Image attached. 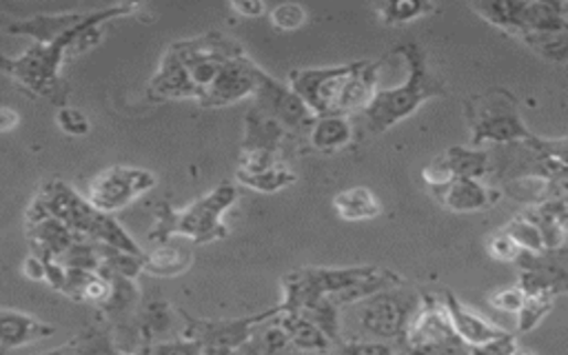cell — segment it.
<instances>
[{"instance_id":"cell-8","label":"cell","mask_w":568,"mask_h":355,"mask_svg":"<svg viewBox=\"0 0 568 355\" xmlns=\"http://www.w3.org/2000/svg\"><path fill=\"white\" fill-rule=\"evenodd\" d=\"M156 185L158 178L151 171L114 164L92 178L85 198L96 212L114 216L140 196H144L147 192H151Z\"/></svg>"},{"instance_id":"cell-32","label":"cell","mask_w":568,"mask_h":355,"mask_svg":"<svg viewBox=\"0 0 568 355\" xmlns=\"http://www.w3.org/2000/svg\"><path fill=\"white\" fill-rule=\"evenodd\" d=\"M555 300H557V298L546 295V293L526 295L522 309L515 313V315H517V331H519V333L533 331V329L553 311Z\"/></svg>"},{"instance_id":"cell-11","label":"cell","mask_w":568,"mask_h":355,"mask_svg":"<svg viewBox=\"0 0 568 355\" xmlns=\"http://www.w3.org/2000/svg\"><path fill=\"white\" fill-rule=\"evenodd\" d=\"M357 63L315 67V69H291L287 87L307 105V109L318 116H335L340 109V96L355 72ZM340 116V114H337Z\"/></svg>"},{"instance_id":"cell-38","label":"cell","mask_w":568,"mask_h":355,"mask_svg":"<svg viewBox=\"0 0 568 355\" xmlns=\"http://www.w3.org/2000/svg\"><path fill=\"white\" fill-rule=\"evenodd\" d=\"M56 125L61 127V131H65L67 136H74V138L87 136L92 129L89 118L76 107H61L56 114Z\"/></svg>"},{"instance_id":"cell-40","label":"cell","mask_w":568,"mask_h":355,"mask_svg":"<svg viewBox=\"0 0 568 355\" xmlns=\"http://www.w3.org/2000/svg\"><path fill=\"white\" fill-rule=\"evenodd\" d=\"M524 300H526V293H524L517 284H513V287H508V289H502V291H497V293H493V295L489 298V302H491L497 311H504V313H517V311L522 309Z\"/></svg>"},{"instance_id":"cell-19","label":"cell","mask_w":568,"mask_h":355,"mask_svg":"<svg viewBox=\"0 0 568 355\" xmlns=\"http://www.w3.org/2000/svg\"><path fill=\"white\" fill-rule=\"evenodd\" d=\"M83 240L76 234H72L63 223L56 218L43 216L39 220L28 223V243L34 256L43 260H61L65 251L76 243Z\"/></svg>"},{"instance_id":"cell-31","label":"cell","mask_w":568,"mask_h":355,"mask_svg":"<svg viewBox=\"0 0 568 355\" xmlns=\"http://www.w3.org/2000/svg\"><path fill=\"white\" fill-rule=\"evenodd\" d=\"M236 181L240 185H245L247 190L258 192V194H278V192L296 185L298 175L289 166L280 164V166L262 171V173H240V171H236Z\"/></svg>"},{"instance_id":"cell-10","label":"cell","mask_w":568,"mask_h":355,"mask_svg":"<svg viewBox=\"0 0 568 355\" xmlns=\"http://www.w3.org/2000/svg\"><path fill=\"white\" fill-rule=\"evenodd\" d=\"M280 313V306H271L256 315H245L236 320H196L184 315L180 335L186 340L201 342V355H238V348L249 340L251 331Z\"/></svg>"},{"instance_id":"cell-21","label":"cell","mask_w":568,"mask_h":355,"mask_svg":"<svg viewBox=\"0 0 568 355\" xmlns=\"http://www.w3.org/2000/svg\"><path fill=\"white\" fill-rule=\"evenodd\" d=\"M107 280H109V295L98 306V311L105 315V320L111 322V329H118L136 320L142 291L136 284V280H129L122 276H111Z\"/></svg>"},{"instance_id":"cell-16","label":"cell","mask_w":568,"mask_h":355,"mask_svg":"<svg viewBox=\"0 0 568 355\" xmlns=\"http://www.w3.org/2000/svg\"><path fill=\"white\" fill-rule=\"evenodd\" d=\"M440 300H442V304L447 309V315H449V322H451L456 335L467 346H480V344H486V342L497 340V337L508 333L502 326H497L491 320H486L484 315H480L473 309H469L467 304H462L458 300V295L453 291H449V289L440 295Z\"/></svg>"},{"instance_id":"cell-42","label":"cell","mask_w":568,"mask_h":355,"mask_svg":"<svg viewBox=\"0 0 568 355\" xmlns=\"http://www.w3.org/2000/svg\"><path fill=\"white\" fill-rule=\"evenodd\" d=\"M229 10L240 19H260L267 14V6L260 0H238V3H229Z\"/></svg>"},{"instance_id":"cell-46","label":"cell","mask_w":568,"mask_h":355,"mask_svg":"<svg viewBox=\"0 0 568 355\" xmlns=\"http://www.w3.org/2000/svg\"><path fill=\"white\" fill-rule=\"evenodd\" d=\"M151 346V344H149ZM149 346H140L138 351H133V353H129V355H151V348Z\"/></svg>"},{"instance_id":"cell-28","label":"cell","mask_w":568,"mask_h":355,"mask_svg":"<svg viewBox=\"0 0 568 355\" xmlns=\"http://www.w3.org/2000/svg\"><path fill=\"white\" fill-rule=\"evenodd\" d=\"M45 355H122L116 346L109 329L89 326L76 337H72L67 344L45 353Z\"/></svg>"},{"instance_id":"cell-3","label":"cell","mask_w":568,"mask_h":355,"mask_svg":"<svg viewBox=\"0 0 568 355\" xmlns=\"http://www.w3.org/2000/svg\"><path fill=\"white\" fill-rule=\"evenodd\" d=\"M238 203V190L232 183H221L214 192L192 203L182 212L169 207L158 209V225L151 229L149 238L169 243L171 236H184L196 245H210L227 238V227L223 223L225 214Z\"/></svg>"},{"instance_id":"cell-29","label":"cell","mask_w":568,"mask_h":355,"mask_svg":"<svg viewBox=\"0 0 568 355\" xmlns=\"http://www.w3.org/2000/svg\"><path fill=\"white\" fill-rule=\"evenodd\" d=\"M247 133L243 140V149H269V151H282L287 131L271 118H265L262 114L249 109L245 116Z\"/></svg>"},{"instance_id":"cell-20","label":"cell","mask_w":568,"mask_h":355,"mask_svg":"<svg viewBox=\"0 0 568 355\" xmlns=\"http://www.w3.org/2000/svg\"><path fill=\"white\" fill-rule=\"evenodd\" d=\"M522 216L537 227L546 254L564 251V245H566V198L539 203V205L526 209Z\"/></svg>"},{"instance_id":"cell-25","label":"cell","mask_w":568,"mask_h":355,"mask_svg":"<svg viewBox=\"0 0 568 355\" xmlns=\"http://www.w3.org/2000/svg\"><path fill=\"white\" fill-rule=\"evenodd\" d=\"M333 209L342 220L362 223L383 216V203L368 187H349L333 198Z\"/></svg>"},{"instance_id":"cell-44","label":"cell","mask_w":568,"mask_h":355,"mask_svg":"<svg viewBox=\"0 0 568 355\" xmlns=\"http://www.w3.org/2000/svg\"><path fill=\"white\" fill-rule=\"evenodd\" d=\"M23 273L34 280V282H45V265L41 258H36L34 254H30L23 262Z\"/></svg>"},{"instance_id":"cell-39","label":"cell","mask_w":568,"mask_h":355,"mask_svg":"<svg viewBox=\"0 0 568 355\" xmlns=\"http://www.w3.org/2000/svg\"><path fill=\"white\" fill-rule=\"evenodd\" d=\"M149 348L151 355H201V342L186 340L182 335L153 342Z\"/></svg>"},{"instance_id":"cell-36","label":"cell","mask_w":568,"mask_h":355,"mask_svg":"<svg viewBox=\"0 0 568 355\" xmlns=\"http://www.w3.org/2000/svg\"><path fill=\"white\" fill-rule=\"evenodd\" d=\"M280 153L278 151H269V149H243L238 169L240 173H262L269 169L280 166Z\"/></svg>"},{"instance_id":"cell-2","label":"cell","mask_w":568,"mask_h":355,"mask_svg":"<svg viewBox=\"0 0 568 355\" xmlns=\"http://www.w3.org/2000/svg\"><path fill=\"white\" fill-rule=\"evenodd\" d=\"M396 56L407 63V78L392 87L373 94L368 107L360 114L371 133H385L403 120L411 118L425 103L447 96V83L429 67V56L418 43L398 45Z\"/></svg>"},{"instance_id":"cell-37","label":"cell","mask_w":568,"mask_h":355,"mask_svg":"<svg viewBox=\"0 0 568 355\" xmlns=\"http://www.w3.org/2000/svg\"><path fill=\"white\" fill-rule=\"evenodd\" d=\"M486 251L493 260L497 262H504V265H515L522 256V249L513 243V238L508 234H504L502 229L491 234L486 238Z\"/></svg>"},{"instance_id":"cell-27","label":"cell","mask_w":568,"mask_h":355,"mask_svg":"<svg viewBox=\"0 0 568 355\" xmlns=\"http://www.w3.org/2000/svg\"><path fill=\"white\" fill-rule=\"evenodd\" d=\"M453 178H473L480 181L491 171V153L486 149L453 144L440 153Z\"/></svg>"},{"instance_id":"cell-12","label":"cell","mask_w":568,"mask_h":355,"mask_svg":"<svg viewBox=\"0 0 568 355\" xmlns=\"http://www.w3.org/2000/svg\"><path fill=\"white\" fill-rule=\"evenodd\" d=\"M251 109L265 118L276 120L287 133L307 129L313 120V114L307 109V105L287 85L271 78L267 72H262L258 78Z\"/></svg>"},{"instance_id":"cell-1","label":"cell","mask_w":568,"mask_h":355,"mask_svg":"<svg viewBox=\"0 0 568 355\" xmlns=\"http://www.w3.org/2000/svg\"><path fill=\"white\" fill-rule=\"evenodd\" d=\"M480 19L550 63L568 58V3L566 0H528V3H471Z\"/></svg>"},{"instance_id":"cell-24","label":"cell","mask_w":568,"mask_h":355,"mask_svg":"<svg viewBox=\"0 0 568 355\" xmlns=\"http://www.w3.org/2000/svg\"><path fill=\"white\" fill-rule=\"evenodd\" d=\"M194 262V251L186 247H173V245H158L156 249L142 254V273L156 276V278H173L184 273Z\"/></svg>"},{"instance_id":"cell-7","label":"cell","mask_w":568,"mask_h":355,"mask_svg":"<svg viewBox=\"0 0 568 355\" xmlns=\"http://www.w3.org/2000/svg\"><path fill=\"white\" fill-rule=\"evenodd\" d=\"M169 52L180 63L189 85H192L194 100L199 103L218 78L225 63L245 50L223 32H207L203 36L169 45Z\"/></svg>"},{"instance_id":"cell-5","label":"cell","mask_w":568,"mask_h":355,"mask_svg":"<svg viewBox=\"0 0 568 355\" xmlns=\"http://www.w3.org/2000/svg\"><path fill=\"white\" fill-rule=\"evenodd\" d=\"M111 8L105 10H96L92 14V19L81 25L78 30H74L72 34H67L65 39L52 43V45H39L34 43L28 52H23V56L19 58H8L0 54V72H6L10 78H14L21 87H25V92L34 94V96H50L56 98L63 92V80H61V67L65 63V58L72 52V45L76 41V36L94 21L103 19L109 14Z\"/></svg>"},{"instance_id":"cell-23","label":"cell","mask_w":568,"mask_h":355,"mask_svg":"<svg viewBox=\"0 0 568 355\" xmlns=\"http://www.w3.org/2000/svg\"><path fill=\"white\" fill-rule=\"evenodd\" d=\"M136 320H138L144 344L169 340V335L175 331V324H178L175 311L169 306V302L164 298L140 300Z\"/></svg>"},{"instance_id":"cell-26","label":"cell","mask_w":568,"mask_h":355,"mask_svg":"<svg viewBox=\"0 0 568 355\" xmlns=\"http://www.w3.org/2000/svg\"><path fill=\"white\" fill-rule=\"evenodd\" d=\"M278 324L285 329V333L289 335L291 344L300 351V353H322L326 355L333 344L326 340V335L309 320H304L298 313H278L276 315Z\"/></svg>"},{"instance_id":"cell-14","label":"cell","mask_w":568,"mask_h":355,"mask_svg":"<svg viewBox=\"0 0 568 355\" xmlns=\"http://www.w3.org/2000/svg\"><path fill=\"white\" fill-rule=\"evenodd\" d=\"M440 205L453 214H478L500 203L502 192L473 178H453L444 187L431 190Z\"/></svg>"},{"instance_id":"cell-22","label":"cell","mask_w":568,"mask_h":355,"mask_svg":"<svg viewBox=\"0 0 568 355\" xmlns=\"http://www.w3.org/2000/svg\"><path fill=\"white\" fill-rule=\"evenodd\" d=\"M355 138V129L349 116H318L307 127V140L313 151L335 153L349 147Z\"/></svg>"},{"instance_id":"cell-6","label":"cell","mask_w":568,"mask_h":355,"mask_svg":"<svg viewBox=\"0 0 568 355\" xmlns=\"http://www.w3.org/2000/svg\"><path fill=\"white\" fill-rule=\"evenodd\" d=\"M418 306L420 295L405 289V284L375 293L357 304H351L349 311L355 315L357 324V337L353 340L394 342L403 351L407 326Z\"/></svg>"},{"instance_id":"cell-33","label":"cell","mask_w":568,"mask_h":355,"mask_svg":"<svg viewBox=\"0 0 568 355\" xmlns=\"http://www.w3.org/2000/svg\"><path fill=\"white\" fill-rule=\"evenodd\" d=\"M504 234H508L513 238V243L526 251V254H533V256H539V254H546L544 251V245H542V236L537 232V227L526 220L522 214L517 218H513L504 229Z\"/></svg>"},{"instance_id":"cell-4","label":"cell","mask_w":568,"mask_h":355,"mask_svg":"<svg viewBox=\"0 0 568 355\" xmlns=\"http://www.w3.org/2000/svg\"><path fill=\"white\" fill-rule=\"evenodd\" d=\"M471 147L480 149L484 142L493 144H526L537 136L526 127L517 98L506 87H493L469 98L464 109Z\"/></svg>"},{"instance_id":"cell-34","label":"cell","mask_w":568,"mask_h":355,"mask_svg":"<svg viewBox=\"0 0 568 355\" xmlns=\"http://www.w3.org/2000/svg\"><path fill=\"white\" fill-rule=\"evenodd\" d=\"M337 355H400V346L383 340H342L335 346Z\"/></svg>"},{"instance_id":"cell-15","label":"cell","mask_w":568,"mask_h":355,"mask_svg":"<svg viewBox=\"0 0 568 355\" xmlns=\"http://www.w3.org/2000/svg\"><path fill=\"white\" fill-rule=\"evenodd\" d=\"M56 333L50 322L17 309H0V355L32 346Z\"/></svg>"},{"instance_id":"cell-43","label":"cell","mask_w":568,"mask_h":355,"mask_svg":"<svg viewBox=\"0 0 568 355\" xmlns=\"http://www.w3.org/2000/svg\"><path fill=\"white\" fill-rule=\"evenodd\" d=\"M19 125H21V114L14 107L0 105V133H10L19 129Z\"/></svg>"},{"instance_id":"cell-30","label":"cell","mask_w":568,"mask_h":355,"mask_svg":"<svg viewBox=\"0 0 568 355\" xmlns=\"http://www.w3.org/2000/svg\"><path fill=\"white\" fill-rule=\"evenodd\" d=\"M375 14L381 17V21L389 28H400L420 19L431 17L438 6L436 3H425V0H398V3H381L373 8Z\"/></svg>"},{"instance_id":"cell-35","label":"cell","mask_w":568,"mask_h":355,"mask_svg":"<svg viewBox=\"0 0 568 355\" xmlns=\"http://www.w3.org/2000/svg\"><path fill=\"white\" fill-rule=\"evenodd\" d=\"M269 21L278 32H296L300 28L307 25L309 21V12L302 6L296 3H285L278 6L269 12Z\"/></svg>"},{"instance_id":"cell-9","label":"cell","mask_w":568,"mask_h":355,"mask_svg":"<svg viewBox=\"0 0 568 355\" xmlns=\"http://www.w3.org/2000/svg\"><path fill=\"white\" fill-rule=\"evenodd\" d=\"M43 216L56 218L72 234H76L83 240H89L100 212H96L87 203V198L81 196L72 185L54 178V181H47L41 187V192L34 196V201L28 209V223L39 220Z\"/></svg>"},{"instance_id":"cell-41","label":"cell","mask_w":568,"mask_h":355,"mask_svg":"<svg viewBox=\"0 0 568 355\" xmlns=\"http://www.w3.org/2000/svg\"><path fill=\"white\" fill-rule=\"evenodd\" d=\"M517 342H515V335L513 333H506L497 340H491L486 344H480V346H469V355H511L515 351Z\"/></svg>"},{"instance_id":"cell-17","label":"cell","mask_w":568,"mask_h":355,"mask_svg":"<svg viewBox=\"0 0 568 355\" xmlns=\"http://www.w3.org/2000/svg\"><path fill=\"white\" fill-rule=\"evenodd\" d=\"M94 12H65V14H39L28 21L8 25V32L14 36H30L39 45H52L92 19Z\"/></svg>"},{"instance_id":"cell-13","label":"cell","mask_w":568,"mask_h":355,"mask_svg":"<svg viewBox=\"0 0 568 355\" xmlns=\"http://www.w3.org/2000/svg\"><path fill=\"white\" fill-rule=\"evenodd\" d=\"M260 74H262V69L249 58V54L240 52L232 61L225 63L218 78L212 83V87L199 100V105L205 109H214V107L236 105L245 98H254Z\"/></svg>"},{"instance_id":"cell-18","label":"cell","mask_w":568,"mask_h":355,"mask_svg":"<svg viewBox=\"0 0 568 355\" xmlns=\"http://www.w3.org/2000/svg\"><path fill=\"white\" fill-rule=\"evenodd\" d=\"M385 61H357L355 72L351 74V78L346 80L342 96H340V116H355L362 114L373 94L377 92V78H381V69H383Z\"/></svg>"},{"instance_id":"cell-45","label":"cell","mask_w":568,"mask_h":355,"mask_svg":"<svg viewBox=\"0 0 568 355\" xmlns=\"http://www.w3.org/2000/svg\"><path fill=\"white\" fill-rule=\"evenodd\" d=\"M511 355H537V353L531 348H524V346H515V351Z\"/></svg>"}]
</instances>
